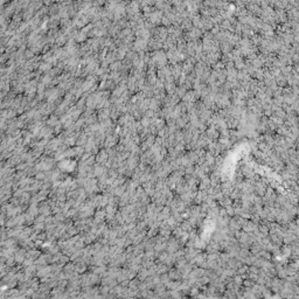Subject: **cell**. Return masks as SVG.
<instances>
[{
    "instance_id": "obj_1",
    "label": "cell",
    "mask_w": 299,
    "mask_h": 299,
    "mask_svg": "<svg viewBox=\"0 0 299 299\" xmlns=\"http://www.w3.org/2000/svg\"><path fill=\"white\" fill-rule=\"evenodd\" d=\"M181 229L183 230V231H189V230L192 229V226H190V223H189V221H186V222H183L182 223V226L180 227Z\"/></svg>"
}]
</instances>
